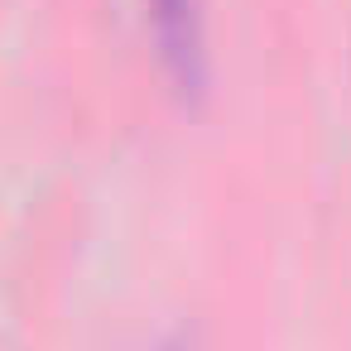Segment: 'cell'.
I'll return each mask as SVG.
<instances>
[{
  "mask_svg": "<svg viewBox=\"0 0 351 351\" xmlns=\"http://www.w3.org/2000/svg\"><path fill=\"white\" fill-rule=\"evenodd\" d=\"M145 20L159 49L164 73L183 97H202L212 82V58H207V25L197 0H145Z\"/></svg>",
  "mask_w": 351,
  "mask_h": 351,
  "instance_id": "cell-1",
  "label": "cell"
}]
</instances>
